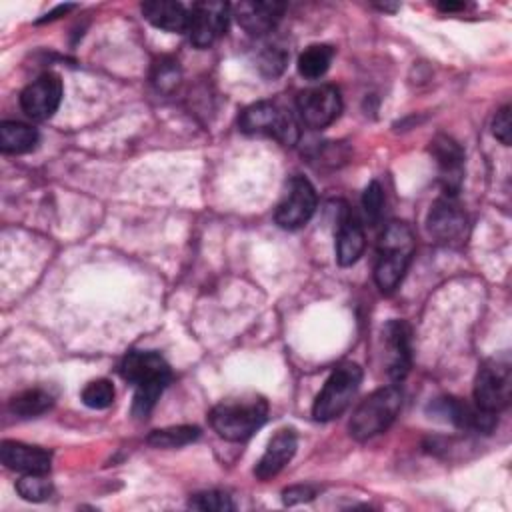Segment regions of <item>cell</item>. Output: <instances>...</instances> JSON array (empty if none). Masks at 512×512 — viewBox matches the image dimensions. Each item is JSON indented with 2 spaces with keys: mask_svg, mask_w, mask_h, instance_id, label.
<instances>
[{
  "mask_svg": "<svg viewBox=\"0 0 512 512\" xmlns=\"http://www.w3.org/2000/svg\"><path fill=\"white\" fill-rule=\"evenodd\" d=\"M268 418V402L260 396L228 398L210 410L212 430L228 442L248 440Z\"/></svg>",
  "mask_w": 512,
  "mask_h": 512,
  "instance_id": "3957f363",
  "label": "cell"
},
{
  "mask_svg": "<svg viewBox=\"0 0 512 512\" xmlns=\"http://www.w3.org/2000/svg\"><path fill=\"white\" fill-rule=\"evenodd\" d=\"M384 190L382 186L374 180L366 186L364 194H362V208H364V216L368 220L370 226H376L384 214Z\"/></svg>",
  "mask_w": 512,
  "mask_h": 512,
  "instance_id": "f546056e",
  "label": "cell"
},
{
  "mask_svg": "<svg viewBox=\"0 0 512 512\" xmlns=\"http://www.w3.org/2000/svg\"><path fill=\"white\" fill-rule=\"evenodd\" d=\"M332 58L334 50L328 44H312L298 56V72L308 80L322 78L328 72Z\"/></svg>",
  "mask_w": 512,
  "mask_h": 512,
  "instance_id": "603a6c76",
  "label": "cell"
},
{
  "mask_svg": "<svg viewBox=\"0 0 512 512\" xmlns=\"http://www.w3.org/2000/svg\"><path fill=\"white\" fill-rule=\"evenodd\" d=\"M238 128L250 136H268L284 146L298 142L300 132L294 116L274 102L262 100L240 112Z\"/></svg>",
  "mask_w": 512,
  "mask_h": 512,
  "instance_id": "5b68a950",
  "label": "cell"
},
{
  "mask_svg": "<svg viewBox=\"0 0 512 512\" xmlns=\"http://www.w3.org/2000/svg\"><path fill=\"white\" fill-rule=\"evenodd\" d=\"M120 376L134 386L132 414L146 418L172 380V370L160 352L132 350L120 362Z\"/></svg>",
  "mask_w": 512,
  "mask_h": 512,
  "instance_id": "6da1fadb",
  "label": "cell"
},
{
  "mask_svg": "<svg viewBox=\"0 0 512 512\" xmlns=\"http://www.w3.org/2000/svg\"><path fill=\"white\" fill-rule=\"evenodd\" d=\"M296 446H298V438L292 428L278 430L270 438L262 458L258 460V464L254 468V476L258 480L274 478L292 460V456L296 454Z\"/></svg>",
  "mask_w": 512,
  "mask_h": 512,
  "instance_id": "e0dca14e",
  "label": "cell"
},
{
  "mask_svg": "<svg viewBox=\"0 0 512 512\" xmlns=\"http://www.w3.org/2000/svg\"><path fill=\"white\" fill-rule=\"evenodd\" d=\"M318 204L316 190L304 176H292L286 182V192L276 206L274 220L284 230L302 228L314 214Z\"/></svg>",
  "mask_w": 512,
  "mask_h": 512,
  "instance_id": "ba28073f",
  "label": "cell"
},
{
  "mask_svg": "<svg viewBox=\"0 0 512 512\" xmlns=\"http://www.w3.org/2000/svg\"><path fill=\"white\" fill-rule=\"evenodd\" d=\"M38 144L36 128L24 122H2L0 124V148L4 154H24L34 150Z\"/></svg>",
  "mask_w": 512,
  "mask_h": 512,
  "instance_id": "44dd1931",
  "label": "cell"
},
{
  "mask_svg": "<svg viewBox=\"0 0 512 512\" xmlns=\"http://www.w3.org/2000/svg\"><path fill=\"white\" fill-rule=\"evenodd\" d=\"M296 108L306 126L320 130L330 126L340 116L342 96L340 90L332 84L314 86L298 94Z\"/></svg>",
  "mask_w": 512,
  "mask_h": 512,
  "instance_id": "8fae6325",
  "label": "cell"
},
{
  "mask_svg": "<svg viewBox=\"0 0 512 512\" xmlns=\"http://www.w3.org/2000/svg\"><path fill=\"white\" fill-rule=\"evenodd\" d=\"M416 250L414 232L406 222H388L378 240L374 280L382 292H392L402 282Z\"/></svg>",
  "mask_w": 512,
  "mask_h": 512,
  "instance_id": "7a4b0ae2",
  "label": "cell"
},
{
  "mask_svg": "<svg viewBox=\"0 0 512 512\" xmlns=\"http://www.w3.org/2000/svg\"><path fill=\"white\" fill-rule=\"evenodd\" d=\"M492 134L496 136V140H500L504 146L510 144L512 140V120H510V106H502L494 120H492Z\"/></svg>",
  "mask_w": 512,
  "mask_h": 512,
  "instance_id": "4dcf8cb0",
  "label": "cell"
},
{
  "mask_svg": "<svg viewBox=\"0 0 512 512\" xmlns=\"http://www.w3.org/2000/svg\"><path fill=\"white\" fill-rule=\"evenodd\" d=\"M2 464L20 474H48L52 452L42 446H32L16 440H4L0 446Z\"/></svg>",
  "mask_w": 512,
  "mask_h": 512,
  "instance_id": "9a60e30c",
  "label": "cell"
},
{
  "mask_svg": "<svg viewBox=\"0 0 512 512\" xmlns=\"http://www.w3.org/2000/svg\"><path fill=\"white\" fill-rule=\"evenodd\" d=\"M180 78H182V72H180V66H178L176 60L160 58L158 62H154L152 84L156 86V90L172 92L178 86Z\"/></svg>",
  "mask_w": 512,
  "mask_h": 512,
  "instance_id": "4316f807",
  "label": "cell"
},
{
  "mask_svg": "<svg viewBox=\"0 0 512 512\" xmlns=\"http://www.w3.org/2000/svg\"><path fill=\"white\" fill-rule=\"evenodd\" d=\"M426 228L436 242L456 246L462 244L468 234V216L454 196H444L432 204L426 218Z\"/></svg>",
  "mask_w": 512,
  "mask_h": 512,
  "instance_id": "30bf717a",
  "label": "cell"
},
{
  "mask_svg": "<svg viewBox=\"0 0 512 512\" xmlns=\"http://www.w3.org/2000/svg\"><path fill=\"white\" fill-rule=\"evenodd\" d=\"M16 492L28 502H44L54 494V486L46 474H24L16 482Z\"/></svg>",
  "mask_w": 512,
  "mask_h": 512,
  "instance_id": "d4e9b609",
  "label": "cell"
},
{
  "mask_svg": "<svg viewBox=\"0 0 512 512\" xmlns=\"http://www.w3.org/2000/svg\"><path fill=\"white\" fill-rule=\"evenodd\" d=\"M434 412H440L442 416H446V420H450L458 428L484 432V434H490L498 422L496 414H490V412L478 408L476 404H468V402H464L460 398H452V396L438 400L434 404Z\"/></svg>",
  "mask_w": 512,
  "mask_h": 512,
  "instance_id": "2e32d148",
  "label": "cell"
},
{
  "mask_svg": "<svg viewBox=\"0 0 512 512\" xmlns=\"http://www.w3.org/2000/svg\"><path fill=\"white\" fill-rule=\"evenodd\" d=\"M362 382V368L354 362H344L332 370L320 394L314 400L312 416L320 422L338 418L356 396Z\"/></svg>",
  "mask_w": 512,
  "mask_h": 512,
  "instance_id": "8992f818",
  "label": "cell"
},
{
  "mask_svg": "<svg viewBox=\"0 0 512 512\" xmlns=\"http://www.w3.org/2000/svg\"><path fill=\"white\" fill-rule=\"evenodd\" d=\"M54 404V396L42 388H28L10 400V412L20 418H32L48 412Z\"/></svg>",
  "mask_w": 512,
  "mask_h": 512,
  "instance_id": "7402d4cb",
  "label": "cell"
},
{
  "mask_svg": "<svg viewBox=\"0 0 512 512\" xmlns=\"http://www.w3.org/2000/svg\"><path fill=\"white\" fill-rule=\"evenodd\" d=\"M286 10L284 2L268 0V2H238L232 6V14L240 28H244L252 36H264L276 28L282 14Z\"/></svg>",
  "mask_w": 512,
  "mask_h": 512,
  "instance_id": "5bb4252c",
  "label": "cell"
},
{
  "mask_svg": "<svg viewBox=\"0 0 512 512\" xmlns=\"http://www.w3.org/2000/svg\"><path fill=\"white\" fill-rule=\"evenodd\" d=\"M366 236L360 218L352 210H342L336 230V260L340 266H352L364 252Z\"/></svg>",
  "mask_w": 512,
  "mask_h": 512,
  "instance_id": "ac0fdd59",
  "label": "cell"
},
{
  "mask_svg": "<svg viewBox=\"0 0 512 512\" xmlns=\"http://www.w3.org/2000/svg\"><path fill=\"white\" fill-rule=\"evenodd\" d=\"M200 436L198 426H168V428H158L152 430L146 438V442L154 448H180L190 442H194Z\"/></svg>",
  "mask_w": 512,
  "mask_h": 512,
  "instance_id": "cb8c5ba5",
  "label": "cell"
},
{
  "mask_svg": "<svg viewBox=\"0 0 512 512\" xmlns=\"http://www.w3.org/2000/svg\"><path fill=\"white\" fill-rule=\"evenodd\" d=\"M510 392L512 370L508 356L482 362L474 380V404L490 414H498L510 404Z\"/></svg>",
  "mask_w": 512,
  "mask_h": 512,
  "instance_id": "52a82bcc",
  "label": "cell"
},
{
  "mask_svg": "<svg viewBox=\"0 0 512 512\" xmlns=\"http://www.w3.org/2000/svg\"><path fill=\"white\" fill-rule=\"evenodd\" d=\"M114 386L110 380L106 378H98V380H92L84 386L80 398L82 402L88 406V408H94V410H104L108 406H112L114 402Z\"/></svg>",
  "mask_w": 512,
  "mask_h": 512,
  "instance_id": "484cf974",
  "label": "cell"
},
{
  "mask_svg": "<svg viewBox=\"0 0 512 512\" xmlns=\"http://www.w3.org/2000/svg\"><path fill=\"white\" fill-rule=\"evenodd\" d=\"M70 8H72V4H66V6H58L54 12L46 14V18H42L40 22H44V20H54V18H58V14H66Z\"/></svg>",
  "mask_w": 512,
  "mask_h": 512,
  "instance_id": "d6a6232c",
  "label": "cell"
},
{
  "mask_svg": "<svg viewBox=\"0 0 512 512\" xmlns=\"http://www.w3.org/2000/svg\"><path fill=\"white\" fill-rule=\"evenodd\" d=\"M140 8L144 18L160 30L186 32L188 28V10L180 2L154 0V2H144Z\"/></svg>",
  "mask_w": 512,
  "mask_h": 512,
  "instance_id": "ffe728a7",
  "label": "cell"
},
{
  "mask_svg": "<svg viewBox=\"0 0 512 512\" xmlns=\"http://www.w3.org/2000/svg\"><path fill=\"white\" fill-rule=\"evenodd\" d=\"M402 408V390L396 384L382 386L368 394L352 412L348 430L356 440H368L384 430L396 420Z\"/></svg>",
  "mask_w": 512,
  "mask_h": 512,
  "instance_id": "277c9868",
  "label": "cell"
},
{
  "mask_svg": "<svg viewBox=\"0 0 512 512\" xmlns=\"http://www.w3.org/2000/svg\"><path fill=\"white\" fill-rule=\"evenodd\" d=\"M314 488L310 486H290L282 492V500L284 504L288 506H294V504H300V502H308L314 498Z\"/></svg>",
  "mask_w": 512,
  "mask_h": 512,
  "instance_id": "1f68e13d",
  "label": "cell"
},
{
  "mask_svg": "<svg viewBox=\"0 0 512 512\" xmlns=\"http://www.w3.org/2000/svg\"><path fill=\"white\" fill-rule=\"evenodd\" d=\"M62 80L54 72H44L20 94V106L34 120H48L60 106Z\"/></svg>",
  "mask_w": 512,
  "mask_h": 512,
  "instance_id": "4fadbf2b",
  "label": "cell"
},
{
  "mask_svg": "<svg viewBox=\"0 0 512 512\" xmlns=\"http://www.w3.org/2000/svg\"><path fill=\"white\" fill-rule=\"evenodd\" d=\"M384 362L392 382H402L412 366V330L404 320H390L382 328Z\"/></svg>",
  "mask_w": 512,
  "mask_h": 512,
  "instance_id": "7c38bea8",
  "label": "cell"
},
{
  "mask_svg": "<svg viewBox=\"0 0 512 512\" xmlns=\"http://www.w3.org/2000/svg\"><path fill=\"white\" fill-rule=\"evenodd\" d=\"M430 152L438 162L440 174H442V182H444V190L448 196H454L460 182H462V162H464V152L458 146V142H454L452 138L440 134L430 142Z\"/></svg>",
  "mask_w": 512,
  "mask_h": 512,
  "instance_id": "d6986e66",
  "label": "cell"
},
{
  "mask_svg": "<svg viewBox=\"0 0 512 512\" xmlns=\"http://www.w3.org/2000/svg\"><path fill=\"white\" fill-rule=\"evenodd\" d=\"M188 506L194 510L202 512H228L234 510V502L226 492L220 490H208V492H198L188 500Z\"/></svg>",
  "mask_w": 512,
  "mask_h": 512,
  "instance_id": "83f0119b",
  "label": "cell"
},
{
  "mask_svg": "<svg viewBox=\"0 0 512 512\" xmlns=\"http://www.w3.org/2000/svg\"><path fill=\"white\" fill-rule=\"evenodd\" d=\"M286 62H288V52L280 44H266L258 56V70L264 76L274 78L284 70Z\"/></svg>",
  "mask_w": 512,
  "mask_h": 512,
  "instance_id": "f1b7e54d",
  "label": "cell"
},
{
  "mask_svg": "<svg viewBox=\"0 0 512 512\" xmlns=\"http://www.w3.org/2000/svg\"><path fill=\"white\" fill-rule=\"evenodd\" d=\"M232 6L226 2H196L188 10V38L196 48L212 46L228 28Z\"/></svg>",
  "mask_w": 512,
  "mask_h": 512,
  "instance_id": "9c48e42d",
  "label": "cell"
}]
</instances>
